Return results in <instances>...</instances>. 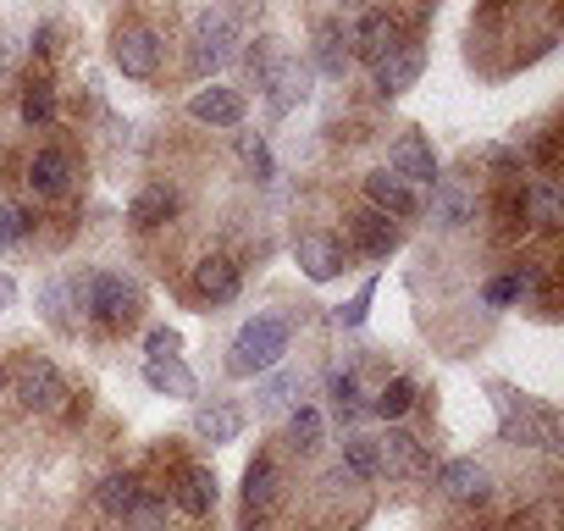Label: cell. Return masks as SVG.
<instances>
[{
  "mask_svg": "<svg viewBox=\"0 0 564 531\" xmlns=\"http://www.w3.org/2000/svg\"><path fill=\"white\" fill-rule=\"evenodd\" d=\"M487 393H492L503 443H536V448H547V454L564 448V443H558V415H553L547 404H536L531 393H520V388H509V382H487Z\"/></svg>",
  "mask_w": 564,
  "mask_h": 531,
  "instance_id": "cell-1",
  "label": "cell"
},
{
  "mask_svg": "<svg viewBox=\"0 0 564 531\" xmlns=\"http://www.w3.org/2000/svg\"><path fill=\"white\" fill-rule=\"evenodd\" d=\"M67 294H73V300H78V311H89L106 333L133 327V322H139V311H144L139 283H128V278H117V272H89V278L67 283Z\"/></svg>",
  "mask_w": 564,
  "mask_h": 531,
  "instance_id": "cell-2",
  "label": "cell"
},
{
  "mask_svg": "<svg viewBox=\"0 0 564 531\" xmlns=\"http://www.w3.org/2000/svg\"><path fill=\"white\" fill-rule=\"evenodd\" d=\"M289 338H294V327L282 322V316H254V322H243L238 338H232V349H227V371H232V377H260V371H271L282 355H289Z\"/></svg>",
  "mask_w": 564,
  "mask_h": 531,
  "instance_id": "cell-3",
  "label": "cell"
},
{
  "mask_svg": "<svg viewBox=\"0 0 564 531\" xmlns=\"http://www.w3.org/2000/svg\"><path fill=\"white\" fill-rule=\"evenodd\" d=\"M12 393H18V404L29 410V415H62L67 410V382H62V371L45 360V355H29L18 371H12Z\"/></svg>",
  "mask_w": 564,
  "mask_h": 531,
  "instance_id": "cell-4",
  "label": "cell"
},
{
  "mask_svg": "<svg viewBox=\"0 0 564 531\" xmlns=\"http://www.w3.org/2000/svg\"><path fill=\"white\" fill-rule=\"evenodd\" d=\"M194 51V73H216V67H227L232 62V51H238V18L227 12V7H210V12H199L194 18V40H188Z\"/></svg>",
  "mask_w": 564,
  "mask_h": 531,
  "instance_id": "cell-5",
  "label": "cell"
},
{
  "mask_svg": "<svg viewBox=\"0 0 564 531\" xmlns=\"http://www.w3.org/2000/svg\"><path fill=\"white\" fill-rule=\"evenodd\" d=\"M377 459H382V470L399 476V481H426V476H432L426 443H421L415 432H404V426H388V437H377Z\"/></svg>",
  "mask_w": 564,
  "mask_h": 531,
  "instance_id": "cell-6",
  "label": "cell"
},
{
  "mask_svg": "<svg viewBox=\"0 0 564 531\" xmlns=\"http://www.w3.org/2000/svg\"><path fill=\"white\" fill-rule=\"evenodd\" d=\"M399 45H404V29H399L388 12H366V18L349 29V56H355V62H366V67L388 62Z\"/></svg>",
  "mask_w": 564,
  "mask_h": 531,
  "instance_id": "cell-7",
  "label": "cell"
},
{
  "mask_svg": "<svg viewBox=\"0 0 564 531\" xmlns=\"http://www.w3.org/2000/svg\"><path fill=\"white\" fill-rule=\"evenodd\" d=\"M111 62L122 67V78H155L161 67V40L144 29V23H128L111 34Z\"/></svg>",
  "mask_w": 564,
  "mask_h": 531,
  "instance_id": "cell-8",
  "label": "cell"
},
{
  "mask_svg": "<svg viewBox=\"0 0 564 531\" xmlns=\"http://www.w3.org/2000/svg\"><path fill=\"white\" fill-rule=\"evenodd\" d=\"M388 172H393L399 183H410V188H432V183L443 177V172H437V155H432V144H426L421 133H399V139H393Z\"/></svg>",
  "mask_w": 564,
  "mask_h": 531,
  "instance_id": "cell-9",
  "label": "cell"
},
{
  "mask_svg": "<svg viewBox=\"0 0 564 531\" xmlns=\"http://www.w3.org/2000/svg\"><path fill=\"white\" fill-rule=\"evenodd\" d=\"M421 67H426V45L404 34V45H399L388 62H377V67H371V73H377V95H382V100H399L404 89H415Z\"/></svg>",
  "mask_w": 564,
  "mask_h": 531,
  "instance_id": "cell-10",
  "label": "cell"
},
{
  "mask_svg": "<svg viewBox=\"0 0 564 531\" xmlns=\"http://www.w3.org/2000/svg\"><path fill=\"white\" fill-rule=\"evenodd\" d=\"M476 188L465 183V177H437L432 183V221L437 227H448V232H459V227H470L476 221Z\"/></svg>",
  "mask_w": 564,
  "mask_h": 531,
  "instance_id": "cell-11",
  "label": "cell"
},
{
  "mask_svg": "<svg viewBox=\"0 0 564 531\" xmlns=\"http://www.w3.org/2000/svg\"><path fill=\"white\" fill-rule=\"evenodd\" d=\"M294 254H300V266H305L311 283H333V278L344 272V260H349L344 238H333V232H305V238L294 243Z\"/></svg>",
  "mask_w": 564,
  "mask_h": 531,
  "instance_id": "cell-12",
  "label": "cell"
},
{
  "mask_svg": "<svg viewBox=\"0 0 564 531\" xmlns=\"http://www.w3.org/2000/svg\"><path fill=\"white\" fill-rule=\"evenodd\" d=\"M260 89H271V95H265L271 117H289L294 106H305V95H311V73H305V67H300L294 56H282V62L271 67V78H265Z\"/></svg>",
  "mask_w": 564,
  "mask_h": 531,
  "instance_id": "cell-13",
  "label": "cell"
},
{
  "mask_svg": "<svg viewBox=\"0 0 564 531\" xmlns=\"http://www.w3.org/2000/svg\"><path fill=\"white\" fill-rule=\"evenodd\" d=\"M29 183H34V194H45V199H62L73 183H78V161L67 155V150H34V161H29Z\"/></svg>",
  "mask_w": 564,
  "mask_h": 531,
  "instance_id": "cell-14",
  "label": "cell"
},
{
  "mask_svg": "<svg viewBox=\"0 0 564 531\" xmlns=\"http://www.w3.org/2000/svg\"><path fill=\"white\" fill-rule=\"evenodd\" d=\"M366 205H371V210H382L388 221H404V216H415V210H421L415 188H410V183H399L388 166H382V172H366Z\"/></svg>",
  "mask_w": 564,
  "mask_h": 531,
  "instance_id": "cell-15",
  "label": "cell"
},
{
  "mask_svg": "<svg viewBox=\"0 0 564 531\" xmlns=\"http://www.w3.org/2000/svg\"><path fill=\"white\" fill-rule=\"evenodd\" d=\"M276 487H282V476H276V459H249V470H243V520L254 525V520H265L271 509H276Z\"/></svg>",
  "mask_w": 564,
  "mask_h": 531,
  "instance_id": "cell-16",
  "label": "cell"
},
{
  "mask_svg": "<svg viewBox=\"0 0 564 531\" xmlns=\"http://www.w3.org/2000/svg\"><path fill=\"white\" fill-rule=\"evenodd\" d=\"M437 487H443L454 503H487L492 476H487V465H476V459H448V465L437 470Z\"/></svg>",
  "mask_w": 564,
  "mask_h": 531,
  "instance_id": "cell-17",
  "label": "cell"
},
{
  "mask_svg": "<svg viewBox=\"0 0 564 531\" xmlns=\"http://www.w3.org/2000/svg\"><path fill=\"white\" fill-rule=\"evenodd\" d=\"M188 117L205 122V128H238V122H243V95L210 84V89H199V95L188 100Z\"/></svg>",
  "mask_w": 564,
  "mask_h": 531,
  "instance_id": "cell-18",
  "label": "cell"
},
{
  "mask_svg": "<svg viewBox=\"0 0 564 531\" xmlns=\"http://www.w3.org/2000/svg\"><path fill=\"white\" fill-rule=\"evenodd\" d=\"M349 221H355V243H360V249H366L371 260H388V254L399 249V221H388L382 210L360 205V210H355Z\"/></svg>",
  "mask_w": 564,
  "mask_h": 531,
  "instance_id": "cell-19",
  "label": "cell"
},
{
  "mask_svg": "<svg viewBox=\"0 0 564 531\" xmlns=\"http://www.w3.org/2000/svg\"><path fill=\"white\" fill-rule=\"evenodd\" d=\"M194 294L210 300V305H227V300L238 294V266H232L227 254H205V260L194 266Z\"/></svg>",
  "mask_w": 564,
  "mask_h": 531,
  "instance_id": "cell-20",
  "label": "cell"
},
{
  "mask_svg": "<svg viewBox=\"0 0 564 531\" xmlns=\"http://www.w3.org/2000/svg\"><path fill=\"white\" fill-rule=\"evenodd\" d=\"M238 432H243V410H238V404L210 399V404L194 410V437H205V443H232Z\"/></svg>",
  "mask_w": 564,
  "mask_h": 531,
  "instance_id": "cell-21",
  "label": "cell"
},
{
  "mask_svg": "<svg viewBox=\"0 0 564 531\" xmlns=\"http://www.w3.org/2000/svg\"><path fill=\"white\" fill-rule=\"evenodd\" d=\"M349 62H355V56H349V23H344V18H327V23L316 29V67H322L327 78H344Z\"/></svg>",
  "mask_w": 564,
  "mask_h": 531,
  "instance_id": "cell-22",
  "label": "cell"
},
{
  "mask_svg": "<svg viewBox=\"0 0 564 531\" xmlns=\"http://www.w3.org/2000/svg\"><path fill=\"white\" fill-rule=\"evenodd\" d=\"M172 216H177V194H172L166 183L139 188V194H133V205H128V221H133V227H144V232H150V227H166Z\"/></svg>",
  "mask_w": 564,
  "mask_h": 531,
  "instance_id": "cell-23",
  "label": "cell"
},
{
  "mask_svg": "<svg viewBox=\"0 0 564 531\" xmlns=\"http://www.w3.org/2000/svg\"><path fill=\"white\" fill-rule=\"evenodd\" d=\"M144 382L155 388V393H172V399H194L199 388H194V371L177 360V355H166V360H144Z\"/></svg>",
  "mask_w": 564,
  "mask_h": 531,
  "instance_id": "cell-24",
  "label": "cell"
},
{
  "mask_svg": "<svg viewBox=\"0 0 564 531\" xmlns=\"http://www.w3.org/2000/svg\"><path fill=\"white\" fill-rule=\"evenodd\" d=\"M177 509H188V514H210L216 509V476L205 465H188L177 476Z\"/></svg>",
  "mask_w": 564,
  "mask_h": 531,
  "instance_id": "cell-25",
  "label": "cell"
},
{
  "mask_svg": "<svg viewBox=\"0 0 564 531\" xmlns=\"http://www.w3.org/2000/svg\"><path fill=\"white\" fill-rule=\"evenodd\" d=\"M327 399H333L338 421H360V415L371 410V399H366V388H360L355 371H333V377H327Z\"/></svg>",
  "mask_w": 564,
  "mask_h": 531,
  "instance_id": "cell-26",
  "label": "cell"
},
{
  "mask_svg": "<svg viewBox=\"0 0 564 531\" xmlns=\"http://www.w3.org/2000/svg\"><path fill=\"white\" fill-rule=\"evenodd\" d=\"M525 221H536L542 232H553L564 221V199H558V177H542L531 194H525Z\"/></svg>",
  "mask_w": 564,
  "mask_h": 531,
  "instance_id": "cell-27",
  "label": "cell"
},
{
  "mask_svg": "<svg viewBox=\"0 0 564 531\" xmlns=\"http://www.w3.org/2000/svg\"><path fill=\"white\" fill-rule=\"evenodd\" d=\"M344 470H349V481H371V476H382L377 437H360V432H349V437H344Z\"/></svg>",
  "mask_w": 564,
  "mask_h": 531,
  "instance_id": "cell-28",
  "label": "cell"
},
{
  "mask_svg": "<svg viewBox=\"0 0 564 531\" xmlns=\"http://www.w3.org/2000/svg\"><path fill=\"white\" fill-rule=\"evenodd\" d=\"M18 111H23L29 128H51V122H56V89H51V78H34V84L23 89Z\"/></svg>",
  "mask_w": 564,
  "mask_h": 531,
  "instance_id": "cell-29",
  "label": "cell"
},
{
  "mask_svg": "<svg viewBox=\"0 0 564 531\" xmlns=\"http://www.w3.org/2000/svg\"><path fill=\"white\" fill-rule=\"evenodd\" d=\"M300 388H305V382H300L294 371H282V377L260 382V393H254V399H260V410H265V415H282V410H300Z\"/></svg>",
  "mask_w": 564,
  "mask_h": 531,
  "instance_id": "cell-30",
  "label": "cell"
},
{
  "mask_svg": "<svg viewBox=\"0 0 564 531\" xmlns=\"http://www.w3.org/2000/svg\"><path fill=\"white\" fill-rule=\"evenodd\" d=\"M410 404H415V382H410V377H393V382H382V393L371 399V415L399 421V415H410Z\"/></svg>",
  "mask_w": 564,
  "mask_h": 531,
  "instance_id": "cell-31",
  "label": "cell"
},
{
  "mask_svg": "<svg viewBox=\"0 0 564 531\" xmlns=\"http://www.w3.org/2000/svg\"><path fill=\"white\" fill-rule=\"evenodd\" d=\"M322 437H327V421H322V410L300 404V410L289 415V443H294L300 454H311V448H322Z\"/></svg>",
  "mask_w": 564,
  "mask_h": 531,
  "instance_id": "cell-32",
  "label": "cell"
},
{
  "mask_svg": "<svg viewBox=\"0 0 564 531\" xmlns=\"http://www.w3.org/2000/svg\"><path fill=\"white\" fill-rule=\"evenodd\" d=\"M122 525L128 531H166V498L161 492H139L133 509L122 514Z\"/></svg>",
  "mask_w": 564,
  "mask_h": 531,
  "instance_id": "cell-33",
  "label": "cell"
},
{
  "mask_svg": "<svg viewBox=\"0 0 564 531\" xmlns=\"http://www.w3.org/2000/svg\"><path fill=\"white\" fill-rule=\"evenodd\" d=\"M139 492H144V487H139L133 476H106V481H100V509H106L111 520H122V514L133 509Z\"/></svg>",
  "mask_w": 564,
  "mask_h": 531,
  "instance_id": "cell-34",
  "label": "cell"
},
{
  "mask_svg": "<svg viewBox=\"0 0 564 531\" xmlns=\"http://www.w3.org/2000/svg\"><path fill=\"white\" fill-rule=\"evenodd\" d=\"M34 232V216L23 210V205H0V249H12V243H23Z\"/></svg>",
  "mask_w": 564,
  "mask_h": 531,
  "instance_id": "cell-35",
  "label": "cell"
},
{
  "mask_svg": "<svg viewBox=\"0 0 564 531\" xmlns=\"http://www.w3.org/2000/svg\"><path fill=\"white\" fill-rule=\"evenodd\" d=\"M238 155H243V166L254 172V183H265V177H271V150H265V139L243 133V139H238Z\"/></svg>",
  "mask_w": 564,
  "mask_h": 531,
  "instance_id": "cell-36",
  "label": "cell"
},
{
  "mask_svg": "<svg viewBox=\"0 0 564 531\" xmlns=\"http://www.w3.org/2000/svg\"><path fill=\"white\" fill-rule=\"evenodd\" d=\"M371 294H377V283H366L349 305H338V311H333V316H338V327H360V322H366V311H371Z\"/></svg>",
  "mask_w": 564,
  "mask_h": 531,
  "instance_id": "cell-37",
  "label": "cell"
},
{
  "mask_svg": "<svg viewBox=\"0 0 564 531\" xmlns=\"http://www.w3.org/2000/svg\"><path fill=\"white\" fill-rule=\"evenodd\" d=\"M481 300H487V305H514V300H520V278H514V272L492 278V283L481 289Z\"/></svg>",
  "mask_w": 564,
  "mask_h": 531,
  "instance_id": "cell-38",
  "label": "cell"
},
{
  "mask_svg": "<svg viewBox=\"0 0 564 531\" xmlns=\"http://www.w3.org/2000/svg\"><path fill=\"white\" fill-rule=\"evenodd\" d=\"M45 311H51V327H56V333L73 327V316H67V283H51V289H45Z\"/></svg>",
  "mask_w": 564,
  "mask_h": 531,
  "instance_id": "cell-39",
  "label": "cell"
},
{
  "mask_svg": "<svg viewBox=\"0 0 564 531\" xmlns=\"http://www.w3.org/2000/svg\"><path fill=\"white\" fill-rule=\"evenodd\" d=\"M177 333L172 327H150V338H144V349H150V360H166V355H177Z\"/></svg>",
  "mask_w": 564,
  "mask_h": 531,
  "instance_id": "cell-40",
  "label": "cell"
},
{
  "mask_svg": "<svg viewBox=\"0 0 564 531\" xmlns=\"http://www.w3.org/2000/svg\"><path fill=\"white\" fill-rule=\"evenodd\" d=\"M34 51H40V56H51V51H56V29H40V45H34Z\"/></svg>",
  "mask_w": 564,
  "mask_h": 531,
  "instance_id": "cell-41",
  "label": "cell"
},
{
  "mask_svg": "<svg viewBox=\"0 0 564 531\" xmlns=\"http://www.w3.org/2000/svg\"><path fill=\"white\" fill-rule=\"evenodd\" d=\"M12 300H18V289H12V278H0V311H7Z\"/></svg>",
  "mask_w": 564,
  "mask_h": 531,
  "instance_id": "cell-42",
  "label": "cell"
},
{
  "mask_svg": "<svg viewBox=\"0 0 564 531\" xmlns=\"http://www.w3.org/2000/svg\"><path fill=\"white\" fill-rule=\"evenodd\" d=\"M0 73H7V45H0Z\"/></svg>",
  "mask_w": 564,
  "mask_h": 531,
  "instance_id": "cell-43",
  "label": "cell"
},
{
  "mask_svg": "<svg viewBox=\"0 0 564 531\" xmlns=\"http://www.w3.org/2000/svg\"><path fill=\"white\" fill-rule=\"evenodd\" d=\"M344 7H366V0H344Z\"/></svg>",
  "mask_w": 564,
  "mask_h": 531,
  "instance_id": "cell-44",
  "label": "cell"
},
{
  "mask_svg": "<svg viewBox=\"0 0 564 531\" xmlns=\"http://www.w3.org/2000/svg\"><path fill=\"white\" fill-rule=\"evenodd\" d=\"M0 393H7V371H0Z\"/></svg>",
  "mask_w": 564,
  "mask_h": 531,
  "instance_id": "cell-45",
  "label": "cell"
}]
</instances>
